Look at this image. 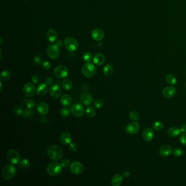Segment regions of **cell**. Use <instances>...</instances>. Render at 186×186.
<instances>
[{"mask_svg":"<svg viewBox=\"0 0 186 186\" xmlns=\"http://www.w3.org/2000/svg\"><path fill=\"white\" fill-rule=\"evenodd\" d=\"M23 92L27 97H33L36 94V88L31 83L26 84L23 87Z\"/></svg>","mask_w":186,"mask_h":186,"instance_id":"30bf717a","label":"cell"},{"mask_svg":"<svg viewBox=\"0 0 186 186\" xmlns=\"http://www.w3.org/2000/svg\"><path fill=\"white\" fill-rule=\"evenodd\" d=\"M83 60L85 62H89L92 60V55L89 52H86L85 54L83 55Z\"/></svg>","mask_w":186,"mask_h":186,"instance_id":"d590c367","label":"cell"},{"mask_svg":"<svg viewBox=\"0 0 186 186\" xmlns=\"http://www.w3.org/2000/svg\"><path fill=\"white\" fill-rule=\"evenodd\" d=\"M105 61V57L103 54L98 53L94 55L93 57V62L97 65H102Z\"/></svg>","mask_w":186,"mask_h":186,"instance_id":"cb8c5ba5","label":"cell"},{"mask_svg":"<svg viewBox=\"0 0 186 186\" xmlns=\"http://www.w3.org/2000/svg\"><path fill=\"white\" fill-rule=\"evenodd\" d=\"M166 81L170 85H175L177 83L175 76L172 74H168L166 76Z\"/></svg>","mask_w":186,"mask_h":186,"instance_id":"f1b7e54d","label":"cell"},{"mask_svg":"<svg viewBox=\"0 0 186 186\" xmlns=\"http://www.w3.org/2000/svg\"><path fill=\"white\" fill-rule=\"evenodd\" d=\"M181 131L183 133H186V125H183L181 127Z\"/></svg>","mask_w":186,"mask_h":186,"instance_id":"816d5d0a","label":"cell"},{"mask_svg":"<svg viewBox=\"0 0 186 186\" xmlns=\"http://www.w3.org/2000/svg\"><path fill=\"white\" fill-rule=\"evenodd\" d=\"M180 141L182 145L186 146V133H183L180 136Z\"/></svg>","mask_w":186,"mask_h":186,"instance_id":"7bdbcfd3","label":"cell"},{"mask_svg":"<svg viewBox=\"0 0 186 186\" xmlns=\"http://www.w3.org/2000/svg\"><path fill=\"white\" fill-rule=\"evenodd\" d=\"M60 102L65 107H69L72 103V97L67 94H63L60 98Z\"/></svg>","mask_w":186,"mask_h":186,"instance_id":"7402d4cb","label":"cell"},{"mask_svg":"<svg viewBox=\"0 0 186 186\" xmlns=\"http://www.w3.org/2000/svg\"><path fill=\"white\" fill-rule=\"evenodd\" d=\"M154 130L150 128L144 129L142 134L143 139L146 141H150L153 139L154 137Z\"/></svg>","mask_w":186,"mask_h":186,"instance_id":"e0dca14e","label":"cell"},{"mask_svg":"<svg viewBox=\"0 0 186 186\" xmlns=\"http://www.w3.org/2000/svg\"><path fill=\"white\" fill-rule=\"evenodd\" d=\"M176 93V89L173 86L166 87L162 91V94L164 97L167 98H170L174 97Z\"/></svg>","mask_w":186,"mask_h":186,"instance_id":"5bb4252c","label":"cell"},{"mask_svg":"<svg viewBox=\"0 0 186 186\" xmlns=\"http://www.w3.org/2000/svg\"><path fill=\"white\" fill-rule=\"evenodd\" d=\"M173 150L172 147L168 145H165L160 147L159 150V154L162 157H168L172 154Z\"/></svg>","mask_w":186,"mask_h":186,"instance_id":"9a60e30c","label":"cell"},{"mask_svg":"<svg viewBox=\"0 0 186 186\" xmlns=\"http://www.w3.org/2000/svg\"><path fill=\"white\" fill-rule=\"evenodd\" d=\"M69 149L70 150V151H71L72 152H75L76 151L78 150V146H77V145L76 143H71L69 144Z\"/></svg>","mask_w":186,"mask_h":186,"instance_id":"f6af8a7d","label":"cell"},{"mask_svg":"<svg viewBox=\"0 0 186 186\" xmlns=\"http://www.w3.org/2000/svg\"><path fill=\"white\" fill-rule=\"evenodd\" d=\"M86 114L89 118H93L96 115V110L92 107H89L87 108L86 110Z\"/></svg>","mask_w":186,"mask_h":186,"instance_id":"d6a6232c","label":"cell"},{"mask_svg":"<svg viewBox=\"0 0 186 186\" xmlns=\"http://www.w3.org/2000/svg\"><path fill=\"white\" fill-rule=\"evenodd\" d=\"M20 166L22 167V168H28L29 166H30V161H28V159H23L20 162Z\"/></svg>","mask_w":186,"mask_h":186,"instance_id":"74e56055","label":"cell"},{"mask_svg":"<svg viewBox=\"0 0 186 186\" xmlns=\"http://www.w3.org/2000/svg\"><path fill=\"white\" fill-rule=\"evenodd\" d=\"M8 161L13 164H17L20 162V156L18 152L13 149L8 151L7 154Z\"/></svg>","mask_w":186,"mask_h":186,"instance_id":"8992f818","label":"cell"},{"mask_svg":"<svg viewBox=\"0 0 186 186\" xmlns=\"http://www.w3.org/2000/svg\"></svg>","mask_w":186,"mask_h":186,"instance_id":"11a10c76","label":"cell"},{"mask_svg":"<svg viewBox=\"0 0 186 186\" xmlns=\"http://www.w3.org/2000/svg\"><path fill=\"white\" fill-rule=\"evenodd\" d=\"M24 1H28V0H24Z\"/></svg>","mask_w":186,"mask_h":186,"instance_id":"db71d44e","label":"cell"},{"mask_svg":"<svg viewBox=\"0 0 186 186\" xmlns=\"http://www.w3.org/2000/svg\"><path fill=\"white\" fill-rule=\"evenodd\" d=\"M11 72L8 70H4L1 73L0 80L2 81H7L11 78Z\"/></svg>","mask_w":186,"mask_h":186,"instance_id":"83f0119b","label":"cell"},{"mask_svg":"<svg viewBox=\"0 0 186 186\" xmlns=\"http://www.w3.org/2000/svg\"><path fill=\"white\" fill-rule=\"evenodd\" d=\"M152 127L156 130H161V129L163 128L164 125L161 122L156 121L153 123Z\"/></svg>","mask_w":186,"mask_h":186,"instance_id":"1f68e13d","label":"cell"},{"mask_svg":"<svg viewBox=\"0 0 186 186\" xmlns=\"http://www.w3.org/2000/svg\"><path fill=\"white\" fill-rule=\"evenodd\" d=\"M23 111H24L23 109L21 107H18L15 108L14 112L16 114L19 115H22Z\"/></svg>","mask_w":186,"mask_h":186,"instance_id":"bcb514c9","label":"cell"},{"mask_svg":"<svg viewBox=\"0 0 186 186\" xmlns=\"http://www.w3.org/2000/svg\"><path fill=\"white\" fill-rule=\"evenodd\" d=\"M71 110H70L69 109H68L67 107H63L61 109L60 113L61 116H62L63 118H67L68 116H69V115L71 114Z\"/></svg>","mask_w":186,"mask_h":186,"instance_id":"4dcf8cb0","label":"cell"},{"mask_svg":"<svg viewBox=\"0 0 186 186\" xmlns=\"http://www.w3.org/2000/svg\"><path fill=\"white\" fill-rule=\"evenodd\" d=\"M42 66H43L44 69H46V70H49V69H50L51 67V63H50L49 62L45 61V62H43Z\"/></svg>","mask_w":186,"mask_h":186,"instance_id":"ee69618b","label":"cell"},{"mask_svg":"<svg viewBox=\"0 0 186 186\" xmlns=\"http://www.w3.org/2000/svg\"><path fill=\"white\" fill-rule=\"evenodd\" d=\"M91 36L93 40L97 41H100L104 38V33L101 29H94L91 32Z\"/></svg>","mask_w":186,"mask_h":186,"instance_id":"2e32d148","label":"cell"},{"mask_svg":"<svg viewBox=\"0 0 186 186\" xmlns=\"http://www.w3.org/2000/svg\"><path fill=\"white\" fill-rule=\"evenodd\" d=\"M37 111L40 115H46L49 112V105L45 102H41L37 106Z\"/></svg>","mask_w":186,"mask_h":186,"instance_id":"d6986e66","label":"cell"},{"mask_svg":"<svg viewBox=\"0 0 186 186\" xmlns=\"http://www.w3.org/2000/svg\"><path fill=\"white\" fill-rule=\"evenodd\" d=\"M62 171V167L58 162L53 161L47 166V172L50 176L60 175Z\"/></svg>","mask_w":186,"mask_h":186,"instance_id":"7a4b0ae2","label":"cell"},{"mask_svg":"<svg viewBox=\"0 0 186 186\" xmlns=\"http://www.w3.org/2000/svg\"><path fill=\"white\" fill-rule=\"evenodd\" d=\"M56 45H57V46L58 47H60L62 45V44H63V42H62V41L61 40H57V41H56V42L55 43Z\"/></svg>","mask_w":186,"mask_h":186,"instance_id":"f907efd6","label":"cell"},{"mask_svg":"<svg viewBox=\"0 0 186 186\" xmlns=\"http://www.w3.org/2000/svg\"><path fill=\"white\" fill-rule=\"evenodd\" d=\"M26 106L29 109H32L36 106V103L33 100H29L26 102Z\"/></svg>","mask_w":186,"mask_h":186,"instance_id":"60d3db41","label":"cell"},{"mask_svg":"<svg viewBox=\"0 0 186 186\" xmlns=\"http://www.w3.org/2000/svg\"><path fill=\"white\" fill-rule=\"evenodd\" d=\"M68 68L64 66H58L55 68L54 74L57 77L61 79L65 78L68 75Z\"/></svg>","mask_w":186,"mask_h":186,"instance_id":"9c48e42d","label":"cell"},{"mask_svg":"<svg viewBox=\"0 0 186 186\" xmlns=\"http://www.w3.org/2000/svg\"><path fill=\"white\" fill-rule=\"evenodd\" d=\"M96 72V68L93 63L87 62L83 66L82 73L83 75L86 78H91L95 75Z\"/></svg>","mask_w":186,"mask_h":186,"instance_id":"277c9868","label":"cell"},{"mask_svg":"<svg viewBox=\"0 0 186 186\" xmlns=\"http://www.w3.org/2000/svg\"><path fill=\"white\" fill-rule=\"evenodd\" d=\"M73 84L69 79H66L62 82V87L66 90H70L72 88Z\"/></svg>","mask_w":186,"mask_h":186,"instance_id":"f546056e","label":"cell"},{"mask_svg":"<svg viewBox=\"0 0 186 186\" xmlns=\"http://www.w3.org/2000/svg\"><path fill=\"white\" fill-rule=\"evenodd\" d=\"M72 114L76 117H81L85 114V109L82 104L76 103L71 108Z\"/></svg>","mask_w":186,"mask_h":186,"instance_id":"ba28073f","label":"cell"},{"mask_svg":"<svg viewBox=\"0 0 186 186\" xmlns=\"http://www.w3.org/2000/svg\"><path fill=\"white\" fill-rule=\"evenodd\" d=\"M60 141L64 145H68L71 143L72 136L68 132H63L60 136Z\"/></svg>","mask_w":186,"mask_h":186,"instance_id":"44dd1931","label":"cell"},{"mask_svg":"<svg viewBox=\"0 0 186 186\" xmlns=\"http://www.w3.org/2000/svg\"><path fill=\"white\" fill-rule=\"evenodd\" d=\"M49 87L48 85L46 83H43L40 84L37 89V93L40 96H45L48 92Z\"/></svg>","mask_w":186,"mask_h":186,"instance_id":"ffe728a7","label":"cell"},{"mask_svg":"<svg viewBox=\"0 0 186 186\" xmlns=\"http://www.w3.org/2000/svg\"><path fill=\"white\" fill-rule=\"evenodd\" d=\"M53 82V80L51 77H48L46 80H45V83L48 84V85H51Z\"/></svg>","mask_w":186,"mask_h":186,"instance_id":"681fc988","label":"cell"},{"mask_svg":"<svg viewBox=\"0 0 186 186\" xmlns=\"http://www.w3.org/2000/svg\"><path fill=\"white\" fill-rule=\"evenodd\" d=\"M129 117L133 120L138 121L139 120V115L136 111H132L129 113Z\"/></svg>","mask_w":186,"mask_h":186,"instance_id":"e575fe53","label":"cell"},{"mask_svg":"<svg viewBox=\"0 0 186 186\" xmlns=\"http://www.w3.org/2000/svg\"><path fill=\"white\" fill-rule=\"evenodd\" d=\"M181 132V129L176 127H172L170 128L168 130V134L169 136L172 138H175L179 136Z\"/></svg>","mask_w":186,"mask_h":186,"instance_id":"d4e9b609","label":"cell"},{"mask_svg":"<svg viewBox=\"0 0 186 186\" xmlns=\"http://www.w3.org/2000/svg\"><path fill=\"white\" fill-rule=\"evenodd\" d=\"M49 94L50 96L53 98H58L62 94L61 87L58 85H54L51 86L49 89Z\"/></svg>","mask_w":186,"mask_h":186,"instance_id":"4fadbf2b","label":"cell"},{"mask_svg":"<svg viewBox=\"0 0 186 186\" xmlns=\"http://www.w3.org/2000/svg\"><path fill=\"white\" fill-rule=\"evenodd\" d=\"M130 173L128 171H125V172H123L122 173V176L123 178L128 179L130 177Z\"/></svg>","mask_w":186,"mask_h":186,"instance_id":"c3c4849f","label":"cell"},{"mask_svg":"<svg viewBox=\"0 0 186 186\" xmlns=\"http://www.w3.org/2000/svg\"><path fill=\"white\" fill-rule=\"evenodd\" d=\"M58 34L57 32L54 29L49 30L47 32V39L51 42H55L57 40Z\"/></svg>","mask_w":186,"mask_h":186,"instance_id":"603a6c76","label":"cell"},{"mask_svg":"<svg viewBox=\"0 0 186 186\" xmlns=\"http://www.w3.org/2000/svg\"><path fill=\"white\" fill-rule=\"evenodd\" d=\"M31 80L34 84H38L40 81V76L38 75H33L31 78Z\"/></svg>","mask_w":186,"mask_h":186,"instance_id":"7dc6e473","label":"cell"},{"mask_svg":"<svg viewBox=\"0 0 186 186\" xmlns=\"http://www.w3.org/2000/svg\"><path fill=\"white\" fill-rule=\"evenodd\" d=\"M103 73L104 75L109 76H111L114 73V68L112 65L110 64H107L105 65L103 69Z\"/></svg>","mask_w":186,"mask_h":186,"instance_id":"4316f807","label":"cell"},{"mask_svg":"<svg viewBox=\"0 0 186 186\" xmlns=\"http://www.w3.org/2000/svg\"><path fill=\"white\" fill-rule=\"evenodd\" d=\"M80 102L85 105H89L92 102V97L88 93H84L80 96Z\"/></svg>","mask_w":186,"mask_h":186,"instance_id":"ac0fdd59","label":"cell"},{"mask_svg":"<svg viewBox=\"0 0 186 186\" xmlns=\"http://www.w3.org/2000/svg\"><path fill=\"white\" fill-rule=\"evenodd\" d=\"M140 125L138 122H132L127 125L125 130L127 133L131 135L136 134L139 131Z\"/></svg>","mask_w":186,"mask_h":186,"instance_id":"8fae6325","label":"cell"},{"mask_svg":"<svg viewBox=\"0 0 186 186\" xmlns=\"http://www.w3.org/2000/svg\"><path fill=\"white\" fill-rule=\"evenodd\" d=\"M17 173V170L14 166L13 165L8 164L4 167L2 175L4 179L7 180H9L13 179L14 177Z\"/></svg>","mask_w":186,"mask_h":186,"instance_id":"3957f363","label":"cell"},{"mask_svg":"<svg viewBox=\"0 0 186 186\" xmlns=\"http://www.w3.org/2000/svg\"><path fill=\"white\" fill-rule=\"evenodd\" d=\"M47 55L52 59H56L59 56L60 49L59 47L56 44L50 45L47 50Z\"/></svg>","mask_w":186,"mask_h":186,"instance_id":"52a82bcc","label":"cell"},{"mask_svg":"<svg viewBox=\"0 0 186 186\" xmlns=\"http://www.w3.org/2000/svg\"><path fill=\"white\" fill-rule=\"evenodd\" d=\"M34 62L37 65H40L43 63L42 58L40 55H37L34 57Z\"/></svg>","mask_w":186,"mask_h":186,"instance_id":"ab89813d","label":"cell"},{"mask_svg":"<svg viewBox=\"0 0 186 186\" xmlns=\"http://www.w3.org/2000/svg\"><path fill=\"white\" fill-rule=\"evenodd\" d=\"M70 170L73 174L75 175H79L84 171V167L81 163L79 161H74L70 165Z\"/></svg>","mask_w":186,"mask_h":186,"instance_id":"7c38bea8","label":"cell"},{"mask_svg":"<svg viewBox=\"0 0 186 186\" xmlns=\"http://www.w3.org/2000/svg\"><path fill=\"white\" fill-rule=\"evenodd\" d=\"M61 165L62 168H67L70 165V161L68 159H65L61 161Z\"/></svg>","mask_w":186,"mask_h":186,"instance_id":"b9f144b4","label":"cell"},{"mask_svg":"<svg viewBox=\"0 0 186 186\" xmlns=\"http://www.w3.org/2000/svg\"><path fill=\"white\" fill-rule=\"evenodd\" d=\"M93 104H94V106L97 109H100L103 105V102L100 99H98L94 101Z\"/></svg>","mask_w":186,"mask_h":186,"instance_id":"f35d334b","label":"cell"},{"mask_svg":"<svg viewBox=\"0 0 186 186\" xmlns=\"http://www.w3.org/2000/svg\"><path fill=\"white\" fill-rule=\"evenodd\" d=\"M0 87H1V89H0V92H2V90H3V85H2V82H0Z\"/></svg>","mask_w":186,"mask_h":186,"instance_id":"f5cc1de1","label":"cell"},{"mask_svg":"<svg viewBox=\"0 0 186 186\" xmlns=\"http://www.w3.org/2000/svg\"><path fill=\"white\" fill-rule=\"evenodd\" d=\"M65 45L66 48L71 52H73L78 48V42L75 38L73 37H67L65 40Z\"/></svg>","mask_w":186,"mask_h":186,"instance_id":"5b68a950","label":"cell"},{"mask_svg":"<svg viewBox=\"0 0 186 186\" xmlns=\"http://www.w3.org/2000/svg\"><path fill=\"white\" fill-rule=\"evenodd\" d=\"M47 155L53 160H59L63 157V152L60 147L51 145L47 150Z\"/></svg>","mask_w":186,"mask_h":186,"instance_id":"6da1fadb","label":"cell"},{"mask_svg":"<svg viewBox=\"0 0 186 186\" xmlns=\"http://www.w3.org/2000/svg\"><path fill=\"white\" fill-rule=\"evenodd\" d=\"M32 109H26L25 110H24L22 114V116L24 118H27V117H30V116H32L33 113H34V111L32 110H31Z\"/></svg>","mask_w":186,"mask_h":186,"instance_id":"836d02e7","label":"cell"},{"mask_svg":"<svg viewBox=\"0 0 186 186\" xmlns=\"http://www.w3.org/2000/svg\"><path fill=\"white\" fill-rule=\"evenodd\" d=\"M173 154L176 157H181L184 154V151L181 148H177L173 151Z\"/></svg>","mask_w":186,"mask_h":186,"instance_id":"8d00e7d4","label":"cell"},{"mask_svg":"<svg viewBox=\"0 0 186 186\" xmlns=\"http://www.w3.org/2000/svg\"><path fill=\"white\" fill-rule=\"evenodd\" d=\"M123 176L120 174L115 175L111 179V184L113 186H119L122 182Z\"/></svg>","mask_w":186,"mask_h":186,"instance_id":"484cf974","label":"cell"}]
</instances>
